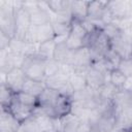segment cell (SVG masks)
<instances>
[{
	"instance_id": "1",
	"label": "cell",
	"mask_w": 132,
	"mask_h": 132,
	"mask_svg": "<svg viewBox=\"0 0 132 132\" xmlns=\"http://www.w3.org/2000/svg\"><path fill=\"white\" fill-rule=\"evenodd\" d=\"M45 61L46 60H43L36 54L29 55L26 57V60L22 66V69L28 78L44 81L45 80V74H44Z\"/></svg>"
},
{
	"instance_id": "2",
	"label": "cell",
	"mask_w": 132,
	"mask_h": 132,
	"mask_svg": "<svg viewBox=\"0 0 132 132\" xmlns=\"http://www.w3.org/2000/svg\"><path fill=\"white\" fill-rule=\"evenodd\" d=\"M89 32L84 27L81 22L72 20L71 30L68 34L65 43L70 51H76L82 47H87V38Z\"/></svg>"
},
{
	"instance_id": "3",
	"label": "cell",
	"mask_w": 132,
	"mask_h": 132,
	"mask_svg": "<svg viewBox=\"0 0 132 132\" xmlns=\"http://www.w3.org/2000/svg\"><path fill=\"white\" fill-rule=\"evenodd\" d=\"M56 38L52 24H45L41 26H31L27 34L24 37V41L30 44L43 43Z\"/></svg>"
},
{
	"instance_id": "4",
	"label": "cell",
	"mask_w": 132,
	"mask_h": 132,
	"mask_svg": "<svg viewBox=\"0 0 132 132\" xmlns=\"http://www.w3.org/2000/svg\"><path fill=\"white\" fill-rule=\"evenodd\" d=\"M72 106L73 101L71 99V96L61 93L53 104V106L43 112L54 120H60L71 113Z\"/></svg>"
},
{
	"instance_id": "5",
	"label": "cell",
	"mask_w": 132,
	"mask_h": 132,
	"mask_svg": "<svg viewBox=\"0 0 132 132\" xmlns=\"http://www.w3.org/2000/svg\"><path fill=\"white\" fill-rule=\"evenodd\" d=\"M31 18L29 11L23 6L15 7L14 10V37L24 40L25 35L31 28Z\"/></svg>"
},
{
	"instance_id": "6",
	"label": "cell",
	"mask_w": 132,
	"mask_h": 132,
	"mask_svg": "<svg viewBox=\"0 0 132 132\" xmlns=\"http://www.w3.org/2000/svg\"><path fill=\"white\" fill-rule=\"evenodd\" d=\"M23 6L30 13L32 26H41L52 23L50 12L43 8L39 2H27L23 3Z\"/></svg>"
},
{
	"instance_id": "7",
	"label": "cell",
	"mask_w": 132,
	"mask_h": 132,
	"mask_svg": "<svg viewBox=\"0 0 132 132\" xmlns=\"http://www.w3.org/2000/svg\"><path fill=\"white\" fill-rule=\"evenodd\" d=\"M107 10L113 20H129L132 19V0L110 1L107 3Z\"/></svg>"
},
{
	"instance_id": "8",
	"label": "cell",
	"mask_w": 132,
	"mask_h": 132,
	"mask_svg": "<svg viewBox=\"0 0 132 132\" xmlns=\"http://www.w3.org/2000/svg\"><path fill=\"white\" fill-rule=\"evenodd\" d=\"M27 78L28 77L22 68H13L5 73V79L2 82H4L14 94H16L23 91Z\"/></svg>"
},
{
	"instance_id": "9",
	"label": "cell",
	"mask_w": 132,
	"mask_h": 132,
	"mask_svg": "<svg viewBox=\"0 0 132 132\" xmlns=\"http://www.w3.org/2000/svg\"><path fill=\"white\" fill-rule=\"evenodd\" d=\"M14 10L15 7H1L0 9V32L14 37Z\"/></svg>"
},
{
	"instance_id": "10",
	"label": "cell",
	"mask_w": 132,
	"mask_h": 132,
	"mask_svg": "<svg viewBox=\"0 0 132 132\" xmlns=\"http://www.w3.org/2000/svg\"><path fill=\"white\" fill-rule=\"evenodd\" d=\"M26 55L18 52L8 51L1 59V68L2 72H7L13 68H22L25 60Z\"/></svg>"
},
{
	"instance_id": "11",
	"label": "cell",
	"mask_w": 132,
	"mask_h": 132,
	"mask_svg": "<svg viewBox=\"0 0 132 132\" xmlns=\"http://www.w3.org/2000/svg\"><path fill=\"white\" fill-rule=\"evenodd\" d=\"M22 127V123L10 112L8 108L1 107L0 132H16Z\"/></svg>"
},
{
	"instance_id": "12",
	"label": "cell",
	"mask_w": 132,
	"mask_h": 132,
	"mask_svg": "<svg viewBox=\"0 0 132 132\" xmlns=\"http://www.w3.org/2000/svg\"><path fill=\"white\" fill-rule=\"evenodd\" d=\"M6 108V107H5ZM10 112L21 122L23 123L25 120H27L29 117H31L34 111H35V108H32V107H29L25 104H23L21 101H19V99L16 98L15 94L13 96V99L11 101V103L9 104V106L7 107Z\"/></svg>"
},
{
	"instance_id": "13",
	"label": "cell",
	"mask_w": 132,
	"mask_h": 132,
	"mask_svg": "<svg viewBox=\"0 0 132 132\" xmlns=\"http://www.w3.org/2000/svg\"><path fill=\"white\" fill-rule=\"evenodd\" d=\"M88 87L92 90H99L105 85V74L96 66H91L86 72Z\"/></svg>"
},
{
	"instance_id": "14",
	"label": "cell",
	"mask_w": 132,
	"mask_h": 132,
	"mask_svg": "<svg viewBox=\"0 0 132 132\" xmlns=\"http://www.w3.org/2000/svg\"><path fill=\"white\" fill-rule=\"evenodd\" d=\"M60 121L62 122L61 125V129L59 131L62 132H89L87 130L84 129V126H86L87 124L84 123L77 116H73V114H68L63 119H60Z\"/></svg>"
},
{
	"instance_id": "15",
	"label": "cell",
	"mask_w": 132,
	"mask_h": 132,
	"mask_svg": "<svg viewBox=\"0 0 132 132\" xmlns=\"http://www.w3.org/2000/svg\"><path fill=\"white\" fill-rule=\"evenodd\" d=\"M107 3L102 1H89L88 5V18L89 21H98L103 20L107 11Z\"/></svg>"
},
{
	"instance_id": "16",
	"label": "cell",
	"mask_w": 132,
	"mask_h": 132,
	"mask_svg": "<svg viewBox=\"0 0 132 132\" xmlns=\"http://www.w3.org/2000/svg\"><path fill=\"white\" fill-rule=\"evenodd\" d=\"M60 94V92L46 87L44 91L41 93V95L38 97V108L42 111L47 110L53 106V104L55 103Z\"/></svg>"
},
{
	"instance_id": "17",
	"label": "cell",
	"mask_w": 132,
	"mask_h": 132,
	"mask_svg": "<svg viewBox=\"0 0 132 132\" xmlns=\"http://www.w3.org/2000/svg\"><path fill=\"white\" fill-rule=\"evenodd\" d=\"M88 5L87 1H70V13L71 18L77 22H84L88 18Z\"/></svg>"
},
{
	"instance_id": "18",
	"label": "cell",
	"mask_w": 132,
	"mask_h": 132,
	"mask_svg": "<svg viewBox=\"0 0 132 132\" xmlns=\"http://www.w3.org/2000/svg\"><path fill=\"white\" fill-rule=\"evenodd\" d=\"M69 84L73 90V94L86 90L88 88L86 73L82 74L81 70H73V72L69 75Z\"/></svg>"
},
{
	"instance_id": "19",
	"label": "cell",
	"mask_w": 132,
	"mask_h": 132,
	"mask_svg": "<svg viewBox=\"0 0 132 132\" xmlns=\"http://www.w3.org/2000/svg\"><path fill=\"white\" fill-rule=\"evenodd\" d=\"M45 88H46V85L44 81L27 78V80L24 85V88H23V92L28 93V94L33 95L38 98L41 95V93L44 91Z\"/></svg>"
},
{
	"instance_id": "20",
	"label": "cell",
	"mask_w": 132,
	"mask_h": 132,
	"mask_svg": "<svg viewBox=\"0 0 132 132\" xmlns=\"http://www.w3.org/2000/svg\"><path fill=\"white\" fill-rule=\"evenodd\" d=\"M56 40H50L46 42H43L41 44H39V46L37 47V51L35 52V54L37 56H39L40 58H42L43 60H50V59H54V54H55V48H56Z\"/></svg>"
},
{
	"instance_id": "21",
	"label": "cell",
	"mask_w": 132,
	"mask_h": 132,
	"mask_svg": "<svg viewBox=\"0 0 132 132\" xmlns=\"http://www.w3.org/2000/svg\"><path fill=\"white\" fill-rule=\"evenodd\" d=\"M45 4L50 10L54 11L56 14L70 13V1H46Z\"/></svg>"
},
{
	"instance_id": "22",
	"label": "cell",
	"mask_w": 132,
	"mask_h": 132,
	"mask_svg": "<svg viewBox=\"0 0 132 132\" xmlns=\"http://www.w3.org/2000/svg\"><path fill=\"white\" fill-rule=\"evenodd\" d=\"M71 23L57 21V20L52 21L51 24L53 26V29H54V32H55L56 37L68 36V34L70 33V30H71Z\"/></svg>"
},
{
	"instance_id": "23",
	"label": "cell",
	"mask_w": 132,
	"mask_h": 132,
	"mask_svg": "<svg viewBox=\"0 0 132 132\" xmlns=\"http://www.w3.org/2000/svg\"><path fill=\"white\" fill-rule=\"evenodd\" d=\"M109 79L108 82L110 85H112L117 90H122L124 87V84L126 81V76L117 68L112 69L109 71Z\"/></svg>"
},
{
	"instance_id": "24",
	"label": "cell",
	"mask_w": 132,
	"mask_h": 132,
	"mask_svg": "<svg viewBox=\"0 0 132 132\" xmlns=\"http://www.w3.org/2000/svg\"><path fill=\"white\" fill-rule=\"evenodd\" d=\"M61 71V63L58 62L55 59H50L45 61V66H44V74L45 78L52 77L56 74H58Z\"/></svg>"
},
{
	"instance_id": "25",
	"label": "cell",
	"mask_w": 132,
	"mask_h": 132,
	"mask_svg": "<svg viewBox=\"0 0 132 132\" xmlns=\"http://www.w3.org/2000/svg\"><path fill=\"white\" fill-rule=\"evenodd\" d=\"M22 127L26 132H42L41 126L34 114H32L27 120H25L22 123Z\"/></svg>"
},
{
	"instance_id": "26",
	"label": "cell",
	"mask_w": 132,
	"mask_h": 132,
	"mask_svg": "<svg viewBox=\"0 0 132 132\" xmlns=\"http://www.w3.org/2000/svg\"><path fill=\"white\" fill-rule=\"evenodd\" d=\"M14 93L4 84L1 82V91H0V99H1V107H8L13 99Z\"/></svg>"
},
{
	"instance_id": "27",
	"label": "cell",
	"mask_w": 132,
	"mask_h": 132,
	"mask_svg": "<svg viewBox=\"0 0 132 132\" xmlns=\"http://www.w3.org/2000/svg\"><path fill=\"white\" fill-rule=\"evenodd\" d=\"M117 69H119L126 77L132 75V57L121 59Z\"/></svg>"
},
{
	"instance_id": "28",
	"label": "cell",
	"mask_w": 132,
	"mask_h": 132,
	"mask_svg": "<svg viewBox=\"0 0 132 132\" xmlns=\"http://www.w3.org/2000/svg\"><path fill=\"white\" fill-rule=\"evenodd\" d=\"M10 41H11V37L7 36L6 34L0 32V48L1 51H5V48L9 47V44H10Z\"/></svg>"
},
{
	"instance_id": "29",
	"label": "cell",
	"mask_w": 132,
	"mask_h": 132,
	"mask_svg": "<svg viewBox=\"0 0 132 132\" xmlns=\"http://www.w3.org/2000/svg\"><path fill=\"white\" fill-rule=\"evenodd\" d=\"M122 90L125 91V92H127V93L132 94V75H130V76H128L126 78V81H125L124 87H123Z\"/></svg>"
},
{
	"instance_id": "30",
	"label": "cell",
	"mask_w": 132,
	"mask_h": 132,
	"mask_svg": "<svg viewBox=\"0 0 132 132\" xmlns=\"http://www.w3.org/2000/svg\"><path fill=\"white\" fill-rule=\"evenodd\" d=\"M114 132H132V130H131V127H123V128L118 129Z\"/></svg>"
},
{
	"instance_id": "31",
	"label": "cell",
	"mask_w": 132,
	"mask_h": 132,
	"mask_svg": "<svg viewBox=\"0 0 132 132\" xmlns=\"http://www.w3.org/2000/svg\"><path fill=\"white\" fill-rule=\"evenodd\" d=\"M90 132H110L107 130H103V129H98V128H91Z\"/></svg>"
},
{
	"instance_id": "32",
	"label": "cell",
	"mask_w": 132,
	"mask_h": 132,
	"mask_svg": "<svg viewBox=\"0 0 132 132\" xmlns=\"http://www.w3.org/2000/svg\"><path fill=\"white\" fill-rule=\"evenodd\" d=\"M16 132H26V131H25V130L23 129V127H21V128H20V129H19V130H18Z\"/></svg>"
},
{
	"instance_id": "33",
	"label": "cell",
	"mask_w": 132,
	"mask_h": 132,
	"mask_svg": "<svg viewBox=\"0 0 132 132\" xmlns=\"http://www.w3.org/2000/svg\"><path fill=\"white\" fill-rule=\"evenodd\" d=\"M43 132H58L57 130H55V129H53V130H48V131H43Z\"/></svg>"
},
{
	"instance_id": "34",
	"label": "cell",
	"mask_w": 132,
	"mask_h": 132,
	"mask_svg": "<svg viewBox=\"0 0 132 132\" xmlns=\"http://www.w3.org/2000/svg\"><path fill=\"white\" fill-rule=\"evenodd\" d=\"M58 132H62V131H58Z\"/></svg>"
},
{
	"instance_id": "35",
	"label": "cell",
	"mask_w": 132,
	"mask_h": 132,
	"mask_svg": "<svg viewBox=\"0 0 132 132\" xmlns=\"http://www.w3.org/2000/svg\"><path fill=\"white\" fill-rule=\"evenodd\" d=\"M131 130H132V126H131Z\"/></svg>"
}]
</instances>
